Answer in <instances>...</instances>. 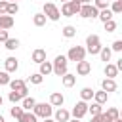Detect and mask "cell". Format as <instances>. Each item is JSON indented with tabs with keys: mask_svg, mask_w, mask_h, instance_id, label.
<instances>
[{
	"mask_svg": "<svg viewBox=\"0 0 122 122\" xmlns=\"http://www.w3.org/2000/svg\"><path fill=\"white\" fill-rule=\"evenodd\" d=\"M2 103H4V97H2V95H0V107H2Z\"/></svg>",
	"mask_w": 122,
	"mask_h": 122,
	"instance_id": "obj_48",
	"label": "cell"
},
{
	"mask_svg": "<svg viewBox=\"0 0 122 122\" xmlns=\"http://www.w3.org/2000/svg\"><path fill=\"white\" fill-rule=\"evenodd\" d=\"M8 0H0V15H6L8 13Z\"/></svg>",
	"mask_w": 122,
	"mask_h": 122,
	"instance_id": "obj_40",
	"label": "cell"
},
{
	"mask_svg": "<svg viewBox=\"0 0 122 122\" xmlns=\"http://www.w3.org/2000/svg\"><path fill=\"white\" fill-rule=\"evenodd\" d=\"M88 112L92 114V116H99L101 112H103V105H99V103H92V105H88Z\"/></svg>",
	"mask_w": 122,
	"mask_h": 122,
	"instance_id": "obj_22",
	"label": "cell"
},
{
	"mask_svg": "<svg viewBox=\"0 0 122 122\" xmlns=\"http://www.w3.org/2000/svg\"><path fill=\"white\" fill-rule=\"evenodd\" d=\"M10 72H6V71H0V86H8L10 84Z\"/></svg>",
	"mask_w": 122,
	"mask_h": 122,
	"instance_id": "obj_35",
	"label": "cell"
},
{
	"mask_svg": "<svg viewBox=\"0 0 122 122\" xmlns=\"http://www.w3.org/2000/svg\"><path fill=\"white\" fill-rule=\"evenodd\" d=\"M13 23H15V21H13V17H11V15H8V13H6V15H0V29H2V30L11 29V27H13Z\"/></svg>",
	"mask_w": 122,
	"mask_h": 122,
	"instance_id": "obj_15",
	"label": "cell"
},
{
	"mask_svg": "<svg viewBox=\"0 0 122 122\" xmlns=\"http://www.w3.org/2000/svg\"><path fill=\"white\" fill-rule=\"evenodd\" d=\"M36 120H38V116H36L32 111H25V112H23V116H21L17 122H36Z\"/></svg>",
	"mask_w": 122,
	"mask_h": 122,
	"instance_id": "obj_25",
	"label": "cell"
},
{
	"mask_svg": "<svg viewBox=\"0 0 122 122\" xmlns=\"http://www.w3.org/2000/svg\"><path fill=\"white\" fill-rule=\"evenodd\" d=\"M114 122H122V118H116V120H114Z\"/></svg>",
	"mask_w": 122,
	"mask_h": 122,
	"instance_id": "obj_50",
	"label": "cell"
},
{
	"mask_svg": "<svg viewBox=\"0 0 122 122\" xmlns=\"http://www.w3.org/2000/svg\"><path fill=\"white\" fill-rule=\"evenodd\" d=\"M118 74V69H116V65H112V63H107L105 65V76L107 78H114Z\"/></svg>",
	"mask_w": 122,
	"mask_h": 122,
	"instance_id": "obj_24",
	"label": "cell"
},
{
	"mask_svg": "<svg viewBox=\"0 0 122 122\" xmlns=\"http://www.w3.org/2000/svg\"><path fill=\"white\" fill-rule=\"evenodd\" d=\"M51 65H53V74H55V76H63V74H67L69 59H67V55H57V57L51 61Z\"/></svg>",
	"mask_w": 122,
	"mask_h": 122,
	"instance_id": "obj_2",
	"label": "cell"
},
{
	"mask_svg": "<svg viewBox=\"0 0 122 122\" xmlns=\"http://www.w3.org/2000/svg\"><path fill=\"white\" fill-rule=\"evenodd\" d=\"M42 76H48V74H51L53 72V65H51V61H44V63H40V71H38Z\"/></svg>",
	"mask_w": 122,
	"mask_h": 122,
	"instance_id": "obj_19",
	"label": "cell"
},
{
	"mask_svg": "<svg viewBox=\"0 0 122 122\" xmlns=\"http://www.w3.org/2000/svg\"><path fill=\"white\" fill-rule=\"evenodd\" d=\"M42 80H44V76H42L40 72H34V74H30V76H29V82H30V84H34V86L42 84Z\"/></svg>",
	"mask_w": 122,
	"mask_h": 122,
	"instance_id": "obj_32",
	"label": "cell"
},
{
	"mask_svg": "<svg viewBox=\"0 0 122 122\" xmlns=\"http://www.w3.org/2000/svg\"><path fill=\"white\" fill-rule=\"evenodd\" d=\"M111 55H112V50L111 48H101V51H99V57H101V61H105V63H109L111 61Z\"/></svg>",
	"mask_w": 122,
	"mask_h": 122,
	"instance_id": "obj_27",
	"label": "cell"
},
{
	"mask_svg": "<svg viewBox=\"0 0 122 122\" xmlns=\"http://www.w3.org/2000/svg\"><path fill=\"white\" fill-rule=\"evenodd\" d=\"M71 6H72V11H74V15H76V13H80V10H82V4H80V2H76V0H71Z\"/></svg>",
	"mask_w": 122,
	"mask_h": 122,
	"instance_id": "obj_39",
	"label": "cell"
},
{
	"mask_svg": "<svg viewBox=\"0 0 122 122\" xmlns=\"http://www.w3.org/2000/svg\"><path fill=\"white\" fill-rule=\"evenodd\" d=\"M78 15L84 17V19H95V17L99 15V10H97L93 4H82V10H80Z\"/></svg>",
	"mask_w": 122,
	"mask_h": 122,
	"instance_id": "obj_6",
	"label": "cell"
},
{
	"mask_svg": "<svg viewBox=\"0 0 122 122\" xmlns=\"http://www.w3.org/2000/svg\"><path fill=\"white\" fill-rule=\"evenodd\" d=\"M93 6L101 11V10H107L109 8V0H93Z\"/></svg>",
	"mask_w": 122,
	"mask_h": 122,
	"instance_id": "obj_36",
	"label": "cell"
},
{
	"mask_svg": "<svg viewBox=\"0 0 122 122\" xmlns=\"http://www.w3.org/2000/svg\"><path fill=\"white\" fill-rule=\"evenodd\" d=\"M99 118H101V122H114L116 118H120V111L116 107H109L105 112L99 114Z\"/></svg>",
	"mask_w": 122,
	"mask_h": 122,
	"instance_id": "obj_8",
	"label": "cell"
},
{
	"mask_svg": "<svg viewBox=\"0 0 122 122\" xmlns=\"http://www.w3.org/2000/svg\"><path fill=\"white\" fill-rule=\"evenodd\" d=\"M116 69H118V71H122V57L116 61Z\"/></svg>",
	"mask_w": 122,
	"mask_h": 122,
	"instance_id": "obj_43",
	"label": "cell"
},
{
	"mask_svg": "<svg viewBox=\"0 0 122 122\" xmlns=\"http://www.w3.org/2000/svg\"><path fill=\"white\" fill-rule=\"evenodd\" d=\"M34 105H36V99L34 97H25L23 101H21V107H23V111H32L34 109Z\"/></svg>",
	"mask_w": 122,
	"mask_h": 122,
	"instance_id": "obj_21",
	"label": "cell"
},
{
	"mask_svg": "<svg viewBox=\"0 0 122 122\" xmlns=\"http://www.w3.org/2000/svg\"><path fill=\"white\" fill-rule=\"evenodd\" d=\"M103 25H105V30H107V32H114V30H116V23H114L112 19L107 21V23H103Z\"/></svg>",
	"mask_w": 122,
	"mask_h": 122,
	"instance_id": "obj_38",
	"label": "cell"
},
{
	"mask_svg": "<svg viewBox=\"0 0 122 122\" xmlns=\"http://www.w3.org/2000/svg\"><path fill=\"white\" fill-rule=\"evenodd\" d=\"M8 99H10L11 103H19V101H23V99H25V95H23V93H19V92H10Z\"/></svg>",
	"mask_w": 122,
	"mask_h": 122,
	"instance_id": "obj_31",
	"label": "cell"
},
{
	"mask_svg": "<svg viewBox=\"0 0 122 122\" xmlns=\"http://www.w3.org/2000/svg\"><path fill=\"white\" fill-rule=\"evenodd\" d=\"M76 2H80V4H92V0H76Z\"/></svg>",
	"mask_w": 122,
	"mask_h": 122,
	"instance_id": "obj_45",
	"label": "cell"
},
{
	"mask_svg": "<svg viewBox=\"0 0 122 122\" xmlns=\"http://www.w3.org/2000/svg\"><path fill=\"white\" fill-rule=\"evenodd\" d=\"M111 50L112 51H122V40H114L112 46H111Z\"/></svg>",
	"mask_w": 122,
	"mask_h": 122,
	"instance_id": "obj_41",
	"label": "cell"
},
{
	"mask_svg": "<svg viewBox=\"0 0 122 122\" xmlns=\"http://www.w3.org/2000/svg\"><path fill=\"white\" fill-rule=\"evenodd\" d=\"M59 11H61V15H63V17H72V15H74V11H72V6H71V0H69V2H65V4L61 6V10H59Z\"/></svg>",
	"mask_w": 122,
	"mask_h": 122,
	"instance_id": "obj_23",
	"label": "cell"
},
{
	"mask_svg": "<svg viewBox=\"0 0 122 122\" xmlns=\"http://www.w3.org/2000/svg\"><path fill=\"white\" fill-rule=\"evenodd\" d=\"M55 122H69L71 120V112L67 111V109H63V107H59L57 111H55V118H53Z\"/></svg>",
	"mask_w": 122,
	"mask_h": 122,
	"instance_id": "obj_12",
	"label": "cell"
},
{
	"mask_svg": "<svg viewBox=\"0 0 122 122\" xmlns=\"http://www.w3.org/2000/svg\"><path fill=\"white\" fill-rule=\"evenodd\" d=\"M4 67H6V72H15V71L19 69V61H17L15 57H8V59L4 61Z\"/></svg>",
	"mask_w": 122,
	"mask_h": 122,
	"instance_id": "obj_14",
	"label": "cell"
},
{
	"mask_svg": "<svg viewBox=\"0 0 122 122\" xmlns=\"http://www.w3.org/2000/svg\"><path fill=\"white\" fill-rule=\"evenodd\" d=\"M69 122H80V120H76V118H72V120H69Z\"/></svg>",
	"mask_w": 122,
	"mask_h": 122,
	"instance_id": "obj_49",
	"label": "cell"
},
{
	"mask_svg": "<svg viewBox=\"0 0 122 122\" xmlns=\"http://www.w3.org/2000/svg\"><path fill=\"white\" fill-rule=\"evenodd\" d=\"M120 118H122V111H120Z\"/></svg>",
	"mask_w": 122,
	"mask_h": 122,
	"instance_id": "obj_53",
	"label": "cell"
},
{
	"mask_svg": "<svg viewBox=\"0 0 122 122\" xmlns=\"http://www.w3.org/2000/svg\"><path fill=\"white\" fill-rule=\"evenodd\" d=\"M8 86L11 88V92H19V93H23L25 97H27V93H29V90H27V82H25V80H21V78L10 80V84H8Z\"/></svg>",
	"mask_w": 122,
	"mask_h": 122,
	"instance_id": "obj_9",
	"label": "cell"
},
{
	"mask_svg": "<svg viewBox=\"0 0 122 122\" xmlns=\"http://www.w3.org/2000/svg\"><path fill=\"white\" fill-rule=\"evenodd\" d=\"M23 112H25V111H23V107H11V109H10V114H11L15 120H19V118L23 116Z\"/></svg>",
	"mask_w": 122,
	"mask_h": 122,
	"instance_id": "obj_33",
	"label": "cell"
},
{
	"mask_svg": "<svg viewBox=\"0 0 122 122\" xmlns=\"http://www.w3.org/2000/svg\"><path fill=\"white\" fill-rule=\"evenodd\" d=\"M32 112H34L38 118H51L53 109H51V105H50V103H36V105H34V109H32Z\"/></svg>",
	"mask_w": 122,
	"mask_h": 122,
	"instance_id": "obj_5",
	"label": "cell"
},
{
	"mask_svg": "<svg viewBox=\"0 0 122 122\" xmlns=\"http://www.w3.org/2000/svg\"><path fill=\"white\" fill-rule=\"evenodd\" d=\"M0 122H6V118H4V116H2V114H0Z\"/></svg>",
	"mask_w": 122,
	"mask_h": 122,
	"instance_id": "obj_47",
	"label": "cell"
},
{
	"mask_svg": "<svg viewBox=\"0 0 122 122\" xmlns=\"http://www.w3.org/2000/svg\"><path fill=\"white\" fill-rule=\"evenodd\" d=\"M112 13H122V0H112L111 8H109Z\"/></svg>",
	"mask_w": 122,
	"mask_h": 122,
	"instance_id": "obj_34",
	"label": "cell"
},
{
	"mask_svg": "<svg viewBox=\"0 0 122 122\" xmlns=\"http://www.w3.org/2000/svg\"><path fill=\"white\" fill-rule=\"evenodd\" d=\"M86 53H88L86 48H82V46H72V48L69 50V53H67V59L78 63V61H84V59H86Z\"/></svg>",
	"mask_w": 122,
	"mask_h": 122,
	"instance_id": "obj_4",
	"label": "cell"
},
{
	"mask_svg": "<svg viewBox=\"0 0 122 122\" xmlns=\"http://www.w3.org/2000/svg\"><path fill=\"white\" fill-rule=\"evenodd\" d=\"M112 15H114V13H112V11H111V10L107 8V10H101L97 17H99V19H101L103 23H107V21H111V19H112Z\"/></svg>",
	"mask_w": 122,
	"mask_h": 122,
	"instance_id": "obj_28",
	"label": "cell"
},
{
	"mask_svg": "<svg viewBox=\"0 0 122 122\" xmlns=\"http://www.w3.org/2000/svg\"><path fill=\"white\" fill-rule=\"evenodd\" d=\"M8 2H15V4H17V2H19V0H8Z\"/></svg>",
	"mask_w": 122,
	"mask_h": 122,
	"instance_id": "obj_51",
	"label": "cell"
},
{
	"mask_svg": "<svg viewBox=\"0 0 122 122\" xmlns=\"http://www.w3.org/2000/svg\"><path fill=\"white\" fill-rule=\"evenodd\" d=\"M63 36H65V38H72V36H76V29H74L72 25L63 27Z\"/></svg>",
	"mask_w": 122,
	"mask_h": 122,
	"instance_id": "obj_29",
	"label": "cell"
},
{
	"mask_svg": "<svg viewBox=\"0 0 122 122\" xmlns=\"http://www.w3.org/2000/svg\"><path fill=\"white\" fill-rule=\"evenodd\" d=\"M32 61H34L36 65L44 63V61H46V50H42V48H36V50L32 51Z\"/></svg>",
	"mask_w": 122,
	"mask_h": 122,
	"instance_id": "obj_16",
	"label": "cell"
},
{
	"mask_svg": "<svg viewBox=\"0 0 122 122\" xmlns=\"http://www.w3.org/2000/svg\"><path fill=\"white\" fill-rule=\"evenodd\" d=\"M42 13H44L46 19H50V21H59V17H61V11H59V8H57L53 2H46L44 8H42Z\"/></svg>",
	"mask_w": 122,
	"mask_h": 122,
	"instance_id": "obj_3",
	"label": "cell"
},
{
	"mask_svg": "<svg viewBox=\"0 0 122 122\" xmlns=\"http://www.w3.org/2000/svg\"><path fill=\"white\" fill-rule=\"evenodd\" d=\"M17 11H19V6H17L15 2H10V4H8V15H11V17H13Z\"/></svg>",
	"mask_w": 122,
	"mask_h": 122,
	"instance_id": "obj_37",
	"label": "cell"
},
{
	"mask_svg": "<svg viewBox=\"0 0 122 122\" xmlns=\"http://www.w3.org/2000/svg\"><path fill=\"white\" fill-rule=\"evenodd\" d=\"M93 93H95V90H92V88H88V86H86V88H82V90H80V99L88 103V101H92V99H93Z\"/></svg>",
	"mask_w": 122,
	"mask_h": 122,
	"instance_id": "obj_18",
	"label": "cell"
},
{
	"mask_svg": "<svg viewBox=\"0 0 122 122\" xmlns=\"http://www.w3.org/2000/svg\"><path fill=\"white\" fill-rule=\"evenodd\" d=\"M32 23H34V27H44L46 25V15L44 13H34L32 15Z\"/></svg>",
	"mask_w": 122,
	"mask_h": 122,
	"instance_id": "obj_26",
	"label": "cell"
},
{
	"mask_svg": "<svg viewBox=\"0 0 122 122\" xmlns=\"http://www.w3.org/2000/svg\"><path fill=\"white\" fill-rule=\"evenodd\" d=\"M8 38H10V36H8V30H2V29H0V42H6Z\"/></svg>",
	"mask_w": 122,
	"mask_h": 122,
	"instance_id": "obj_42",
	"label": "cell"
},
{
	"mask_svg": "<svg viewBox=\"0 0 122 122\" xmlns=\"http://www.w3.org/2000/svg\"><path fill=\"white\" fill-rule=\"evenodd\" d=\"M63 103H65V97H63L61 92H53L50 95V105L51 107H63Z\"/></svg>",
	"mask_w": 122,
	"mask_h": 122,
	"instance_id": "obj_11",
	"label": "cell"
},
{
	"mask_svg": "<svg viewBox=\"0 0 122 122\" xmlns=\"http://www.w3.org/2000/svg\"><path fill=\"white\" fill-rule=\"evenodd\" d=\"M61 82H63V86H65V88H72V86H74V82H76V74L67 72V74H63V76H61Z\"/></svg>",
	"mask_w": 122,
	"mask_h": 122,
	"instance_id": "obj_17",
	"label": "cell"
},
{
	"mask_svg": "<svg viewBox=\"0 0 122 122\" xmlns=\"http://www.w3.org/2000/svg\"><path fill=\"white\" fill-rule=\"evenodd\" d=\"M101 90L103 92H116V82H114V78H103L101 80Z\"/></svg>",
	"mask_w": 122,
	"mask_h": 122,
	"instance_id": "obj_13",
	"label": "cell"
},
{
	"mask_svg": "<svg viewBox=\"0 0 122 122\" xmlns=\"http://www.w3.org/2000/svg\"><path fill=\"white\" fill-rule=\"evenodd\" d=\"M4 44H6V48H8L10 51H13V50H17V48H19V40H17V38H8Z\"/></svg>",
	"mask_w": 122,
	"mask_h": 122,
	"instance_id": "obj_30",
	"label": "cell"
},
{
	"mask_svg": "<svg viewBox=\"0 0 122 122\" xmlns=\"http://www.w3.org/2000/svg\"><path fill=\"white\" fill-rule=\"evenodd\" d=\"M101 48H103V46H101V40H99L97 34H88V36H86V51H88V53L99 55Z\"/></svg>",
	"mask_w": 122,
	"mask_h": 122,
	"instance_id": "obj_1",
	"label": "cell"
},
{
	"mask_svg": "<svg viewBox=\"0 0 122 122\" xmlns=\"http://www.w3.org/2000/svg\"><path fill=\"white\" fill-rule=\"evenodd\" d=\"M44 122H55L53 118H44Z\"/></svg>",
	"mask_w": 122,
	"mask_h": 122,
	"instance_id": "obj_46",
	"label": "cell"
},
{
	"mask_svg": "<svg viewBox=\"0 0 122 122\" xmlns=\"http://www.w3.org/2000/svg\"><path fill=\"white\" fill-rule=\"evenodd\" d=\"M71 114H72V116H74L76 120H80V118H84V116L88 114V103L80 99V101H78V103H76V105L72 107V112H71Z\"/></svg>",
	"mask_w": 122,
	"mask_h": 122,
	"instance_id": "obj_7",
	"label": "cell"
},
{
	"mask_svg": "<svg viewBox=\"0 0 122 122\" xmlns=\"http://www.w3.org/2000/svg\"><path fill=\"white\" fill-rule=\"evenodd\" d=\"M90 122H101V118H99V116H92V120H90Z\"/></svg>",
	"mask_w": 122,
	"mask_h": 122,
	"instance_id": "obj_44",
	"label": "cell"
},
{
	"mask_svg": "<svg viewBox=\"0 0 122 122\" xmlns=\"http://www.w3.org/2000/svg\"><path fill=\"white\" fill-rule=\"evenodd\" d=\"M61 2H63V4H65V2H69V0H61Z\"/></svg>",
	"mask_w": 122,
	"mask_h": 122,
	"instance_id": "obj_52",
	"label": "cell"
},
{
	"mask_svg": "<svg viewBox=\"0 0 122 122\" xmlns=\"http://www.w3.org/2000/svg\"><path fill=\"white\" fill-rule=\"evenodd\" d=\"M107 99H109V93H107V92H103V90L93 93V101H95V103H99V105H105V103H107Z\"/></svg>",
	"mask_w": 122,
	"mask_h": 122,
	"instance_id": "obj_20",
	"label": "cell"
},
{
	"mask_svg": "<svg viewBox=\"0 0 122 122\" xmlns=\"http://www.w3.org/2000/svg\"><path fill=\"white\" fill-rule=\"evenodd\" d=\"M92 72V63L90 61H78L76 63V74L78 76H86V74H90Z\"/></svg>",
	"mask_w": 122,
	"mask_h": 122,
	"instance_id": "obj_10",
	"label": "cell"
}]
</instances>
